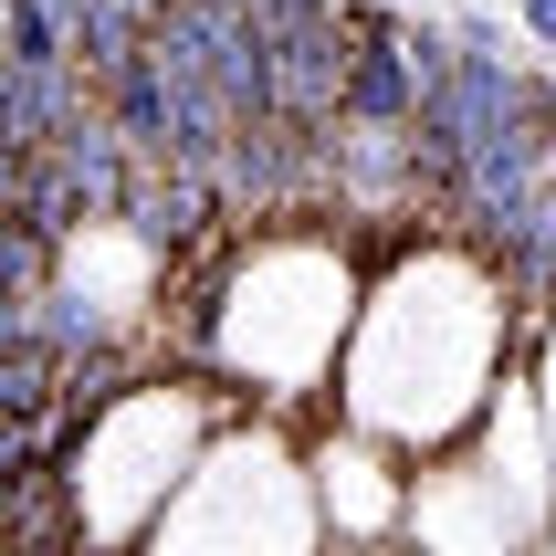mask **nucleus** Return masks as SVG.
Returning a JSON list of instances; mask_svg holds the SVG:
<instances>
[{
    "label": "nucleus",
    "instance_id": "1",
    "mask_svg": "<svg viewBox=\"0 0 556 556\" xmlns=\"http://www.w3.org/2000/svg\"><path fill=\"white\" fill-rule=\"evenodd\" d=\"M483 283V252L463 242H409V263L378 274V294H357L346 326V431L378 452H441L483 420V389L504 378V326L483 315L452 337V305Z\"/></svg>",
    "mask_w": 556,
    "mask_h": 556
},
{
    "label": "nucleus",
    "instance_id": "2",
    "mask_svg": "<svg viewBox=\"0 0 556 556\" xmlns=\"http://www.w3.org/2000/svg\"><path fill=\"white\" fill-rule=\"evenodd\" d=\"M137 556H326V526H315L305 494V452L283 431H231L220 420L211 452L189 463V483L168 494V515L148 526Z\"/></svg>",
    "mask_w": 556,
    "mask_h": 556
},
{
    "label": "nucleus",
    "instance_id": "3",
    "mask_svg": "<svg viewBox=\"0 0 556 556\" xmlns=\"http://www.w3.org/2000/svg\"><path fill=\"white\" fill-rule=\"evenodd\" d=\"M263 74H274V116L294 126H337V85H346V0H242Z\"/></svg>",
    "mask_w": 556,
    "mask_h": 556
},
{
    "label": "nucleus",
    "instance_id": "4",
    "mask_svg": "<svg viewBox=\"0 0 556 556\" xmlns=\"http://www.w3.org/2000/svg\"><path fill=\"white\" fill-rule=\"evenodd\" d=\"M305 494H315V526L326 546H389L409 526V483H400V452H378L357 431H326L305 452Z\"/></svg>",
    "mask_w": 556,
    "mask_h": 556
},
{
    "label": "nucleus",
    "instance_id": "5",
    "mask_svg": "<svg viewBox=\"0 0 556 556\" xmlns=\"http://www.w3.org/2000/svg\"><path fill=\"white\" fill-rule=\"evenodd\" d=\"M483 274L504 283V305H515V315H526V305L546 315V305H556V189H535L526 211L483 242Z\"/></svg>",
    "mask_w": 556,
    "mask_h": 556
},
{
    "label": "nucleus",
    "instance_id": "6",
    "mask_svg": "<svg viewBox=\"0 0 556 556\" xmlns=\"http://www.w3.org/2000/svg\"><path fill=\"white\" fill-rule=\"evenodd\" d=\"M53 157H63V179H74V200H85L94 220H116V211H126V189H137V168H148V157L116 137V116H105V105H85V116L63 126Z\"/></svg>",
    "mask_w": 556,
    "mask_h": 556
},
{
    "label": "nucleus",
    "instance_id": "7",
    "mask_svg": "<svg viewBox=\"0 0 556 556\" xmlns=\"http://www.w3.org/2000/svg\"><path fill=\"white\" fill-rule=\"evenodd\" d=\"M94 105L116 116V137H126L137 157H168V85H157L148 42H137V53H126L116 74H105V85H94Z\"/></svg>",
    "mask_w": 556,
    "mask_h": 556
},
{
    "label": "nucleus",
    "instance_id": "8",
    "mask_svg": "<svg viewBox=\"0 0 556 556\" xmlns=\"http://www.w3.org/2000/svg\"><path fill=\"white\" fill-rule=\"evenodd\" d=\"M0 63H74V0H11L0 11Z\"/></svg>",
    "mask_w": 556,
    "mask_h": 556
},
{
    "label": "nucleus",
    "instance_id": "9",
    "mask_svg": "<svg viewBox=\"0 0 556 556\" xmlns=\"http://www.w3.org/2000/svg\"><path fill=\"white\" fill-rule=\"evenodd\" d=\"M42 283H53V242L22 211H0V305H31Z\"/></svg>",
    "mask_w": 556,
    "mask_h": 556
},
{
    "label": "nucleus",
    "instance_id": "10",
    "mask_svg": "<svg viewBox=\"0 0 556 556\" xmlns=\"http://www.w3.org/2000/svg\"><path fill=\"white\" fill-rule=\"evenodd\" d=\"M515 31H526L535 53H556V0H515Z\"/></svg>",
    "mask_w": 556,
    "mask_h": 556
},
{
    "label": "nucleus",
    "instance_id": "11",
    "mask_svg": "<svg viewBox=\"0 0 556 556\" xmlns=\"http://www.w3.org/2000/svg\"><path fill=\"white\" fill-rule=\"evenodd\" d=\"M0 357H42L31 346V305H0Z\"/></svg>",
    "mask_w": 556,
    "mask_h": 556
},
{
    "label": "nucleus",
    "instance_id": "12",
    "mask_svg": "<svg viewBox=\"0 0 556 556\" xmlns=\"http://www.w3.org/2000/svg\"><path fill=\"white\" fill-rule=\"evenodd\" d=\"M535 157H546V189H556V85H546V116H535Z\"/></svg>",
    "mask_w": 556,
    "mask_h": 556
},
{
    "label": "nucleus",
    "instance_id": "13",
    "mask_svg": "<svg viewBox=\"0 0 556 556\" xmlns=\"http://www.w3.org/2000/svg\"><path fill=\"white\" fill-rule=\"evenodd\" d=\"M389 11H400V0H389Z\"/></svg>",
    "mask_w": 556,
    "mask_h": 556
},
{
    "label": "nucleus",
    "instance_id": "14",
    "mask_svg": "<svg viewBox=\"0 0 556 556\" xmlns=\"http://www.w3.org/2000/svg\"><path fill=\"white\" fill-rule=\"evenodd\" d=\"M0 11H11V0H0Z\"/></svg>",
    "mask_w": 556,
    "mask_h": 556
}]
</instances>
